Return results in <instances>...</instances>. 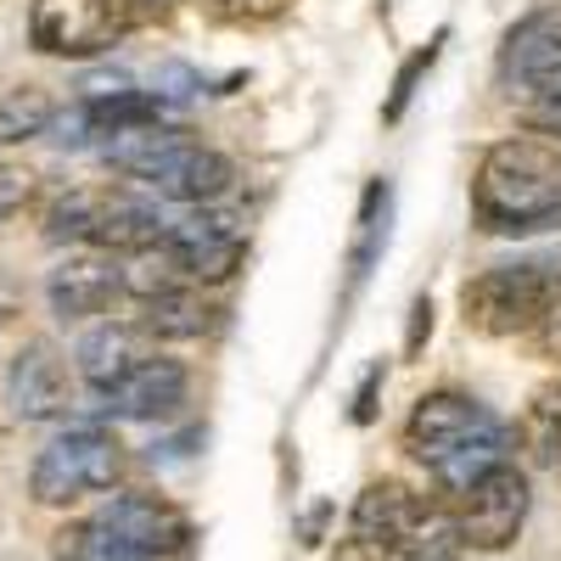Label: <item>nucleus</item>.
<instances>
[{
    "instance_id": "nucleus-18",
    "label": "nucleus",
    "mask_w": 561,
    "mask_h": 561,
    "mask_svg": "<svg viewBox=\"0 0 561 561\" xmlns=\"http://www.w3.org/2000/svg\"><path fill=\"white\" fill-rule=\"evenodd\" d=\"M57 118V96L45 84H7L0 90V147H23L45 135Z\"/></svg>"
},
{
    "instance_id": "nucleus-12",
    "label": "nucleus",
    "mask_w": 561,
    "mask_h": 561,
    "mask_svg": "<svg viewBox=\"0 0 561 561\" xmlns=\"http://www.w3.org/2000/svg\"><path fill=\"white\" fill-rule=\"evenodd\" d=\"M124 298V264L113 253H68L51 275H45V304H51V314L62 325H84V320H96L107 314L113 304Z\"/></svg>"
},
{
    "instance_id": "nucleus-6",
    "label": "nucleus",
    "mask_w": 561,
    "mask_h": 561,
    "mask_svg": "<svg viewBox=\"0 0 561 561\" xmlns=\"http://www.w3.org/2000/svg\"><path fill=\"white\" fill-rule=\"evenodd\" d=\"M354 539L393 545V550H404L415 561H449L460 550L449 500L415 494L399 478H377V483L359 489V500H354Z\"/></svg>"
},
{
    "instance_id": "nucleus-24",
    "label": "nucleus",
    "mask_w": 561,
    "mask_h": 561,
    "mask_svg": "<svg viewBox=\"0 0 561 561\" xmlns=\"http://www.w3.org/2000/svg\"><path fill=\"white\" fill-rule=\"evenodd\" d=\"M332 561H415V556H404L393 545H377V539H343L332 550Z\"/></svg>"
},
{
    "instance_id": "nucleus-7",
    "label": "nucleus",
    "mask_w": 561,
    "mask_h": 561,
    "mask_svg": "<svg viewBox=\"0 0 561 561\" xmlns=\"http://www.w3.org/2000/svg\"><path fill=\"white\" fill-rule=\"evenodd\" d=\"M556 298H561V259H517L466 280L460 320L478 337H528Z\"/></svg>"
},
{
    "instance_id": "nucleus-17",
    "label": "nucleus",
    "mask_w": 561,
    "mask_h": 561,
    "mask_svg": "<svg viewBox=\"0 0 561 561\" xmlns=\"http://www.w3.org/2000/svg\"><path fill=\"white\" fill-rule=\"evenodd\" d=\"M388 219H393V185L388 180H370L359 214H354V242H348V298L365 287V275L377 270L382 248H388Z\"/></svg>"
},
{
    "instance_id": "nucleus-26",
    "label": "nucleus",
    "mask_w": 561,
    "mask_h": 561,
    "mask_svg": "<svg viewBox=\"0 0 561 561\" xmlns=\"http://www.w3.org/2000/svg\"><path fill=\"white\" fill-rule=\"evenodd\" d=\"M523 113H528V124L539 135H561V102H528Z\"/></svg>"
},
{
    "instance_id": "nucleus-27",
    "label": "nucleus",
    "mask_w": 561,
    "mask_h": 561,
    "mask_svg": "<svg viewBox=\"0 0 561 561\" xmlns=\"http://www.w3.org/2000/svg\"><path fill=\"white\" fill-rule=\"evenodd\" d=\"M174 0H135V23H169Z\"/></svg>"
},
{
    "instance_id": "nucleus-29",
    "label": "nucleus",
    "mask_w": 561,
    "mask_h": 561,
    "mask_svg": "<svg viewBox=\"0 0 561 561\" xmlns=\"http://www.w3.org/2000/svg\"><path fill=\"white\" fill-rule=\"evenodd\" d=\"M539 102H561V62H556V84L545 90V96H539ZM523 107H528V102H523Z\"/></svg>"
},
{
    "instance_id": "nucleus-25",
    "label": "nucleus",
    "mask_w": 561,
    "mask_h": 561,
    "mask_svg": "<svg viewBox=\"0 0 561 561\" xmlns=\"http://www.w3.org/2000/svg\"><path fill=\"white\" fill-rule=\"evenodd\" d=\"M528 337H534V348H539L545 359H556V365H561V298L539 314V325H534Z\"/></svg>"
},
{
    "instance_id": "nucleus-20",
    "label": "nucleus",
    "mask_w": 561,
    "mask_h": 561,
    "mask_svg": "<svg viewBox=\"0 0 561 561\" xmlns=\"http://www.w3.org/2000/svg\"><path fill=\"white\" fill-rule=\"evenodd\" d=\"M39 192V174L23 169V163H0V225H7L12 214H23Z\"/></svg>"
},
{
    "instance_id": "nucleus-23",
    "label": "nucleus",
    "mask_w": 561,
    "mask_h": 561,
    "mask_svg": "<svg viewBox=\"0 0 561 561\" xmlns=\"http://www.w3.org/2000/svg\"><path fill=\"white\" fill-rule=\"evenodd\" d=\"M433 298L421 293L415 304H410V325H404V359H421V348H427V337H433Z\"/></svg>"
},
{
    "instance_id": "nucleus-4",
    "label": "nucleus",
    "mask_w": 561,
    "mask_h": 561,
    "mask_svg": "<svg viewBox=\"0 0 561 561\" xmlns=\"http://www.w3.org/2000/svg\"><path fill=\"white\" fill-rule=\"evenodd\" d=\"M192 545L185 511L158 494H113L57 534V561H169Z\"/></svg>"
},
{
    "instance_id": "nucleus-1",
    "label": "nucleus",
    "mask_w": 561,
    "mask_h": 561,
    "mask_svg": "<svg viewBox=\"0 0 561 561\" xmlns=\"http://www.w3.org/2000/svg\"><path fill=\"white\" fill-rule=\"evenodd\" d=\"M404 455L421 460L438 483V500H460L478 478L511 460V427L472 393L438 388L421 393L404 415Z\"/></svg>"
},
{
    "instance_id": "nucleus-8",
    "label": "nucleus",
    "mask_w": 561,
    "mask_h": 561,
    "mask_svg": "<svg viewBox=\"0 0 561 561\" xmlns=\"http://www.w3.org/2000/svg\"><path fill=\"white\" fill-rule=\"evenodd\" d=\"M124 444L107 427H68L45 444L28 466L34 505H79L90 494H113L124 483Z\"/></svg>"
},
{
    "instance_id": "nucleus-11",
    "label": "nucleus",
    "mask_w": 561,
    "mask_h": 561,
    "mask_svg": "<svg viewBox=\"0 0 561 561\" xmlns=\"http://www.w3.org/2000/svg\"><path fill=\"white\" fill-rule=\"evenodd\" d=\"M528 505H534V489H528L523 466L517 460L494 466V472L478 478L460 500H449L460 550H483V556L511 550V545H517V534H523V523H528Z\"/></svg>"
},
{
    "instance_id": "nucleus-10",
    "label": "nucleus",
    "mask_w": 561,
    "mask_h": 561,
    "mask_svg": "<svg viewBox=\"0 0 561 561\" xmlns=\"http://www.w3.org/2000/svg\"><path fill=\"white\" fill-rule=\"evenodd\" d=\"M158 248L185 287H219V280H230L248 259V225L230 208H192L185 219H174L163 230Z\"/></svg>"
},
{
    "instance_id": "nucleus-5",
    "label": "nucleus",
    "mask_w": 561,
    "mask_h": 561,
    "mask_svg": "<svg viewBox=\"0 0 561 561\" xmlns=\"http://www.w3.org/2000/svg\"><path fill=\"white\" fill-rule=\"evenodd\" d=\"M169 219L135 197L129 185H68L45 203V237L51 242H73L90 253H113V259H135L163 242Z\"/></svg>"
},
{
    "instance_id": "nucleus-30",
    "label": "nucleus",
    "mask_w": 561,
    "mask_h": 561,
    "mask_svg": "<svg viewBox=\"0 0 561 561\" xmlns=\"http://www.w3.org/2000/svg\"><path fill=\"white\" fill-rule=\"evenodd\" d=\"M550 460H556V472H561V433H556V444H550Z\"/></svg>"
},
{
    "instance_id": "nucleus-28",
    "label": "nucleus",
    "mask_w": 561,
    "mask_h": 561,
    "mask_svg": "<svg viewBox=\"0 0 561 561\" xmlns=\"http://www.w3.org/2000/svg\"><path fill=\"white\" fill-rule=\"evenodd\" d=\"M18 309H23V298H18V287H12V280H7V275H0V325H7V320H12Z\"/></svg>"
},
{
    "instance_id": "nucleus-16",
    "label": "nucleus",
    "mask_w": 561,
    "mask_h": 561,
    "mask_svg": "<svg viewBox=\"0 0 561 561\" xmlns=\"http://www.w3.org/2000/svg\"><path fill=\"white\" fill-rule=\"evenodd\" d=\"M135 325H140V337H147V343H197V337H208L219 325V309L197 287H174L163 298L140 304Z\"/></svg>"
},
{
    "instance_id": "nucleus-14",
    "label": "nucleus",
    "mask_w": 561,
    "mask_h": 561,
    "mask_svg": "<svg viewBox=\"0 0 561 561\" xmlns=\"http://www.w3.org/2000/svg\"><path fill=\"white\" fill-rule=\"evenodd\" d=\"M7 404L18 421H62L73 410V382L57 343L28 337L7 365Z\"/></svg>"
},
{
    "instance_id": "nucleus-15",
    "label": "nucleus",
    "mask_w": 561,
    "mask_h": 561,
    "mask_svg": "<svg viewBox=\"0 0 561 561\" xmlns=\"http://www.w3.org/2000/svg\"><path fill=\"white\" fill-rule=\"evenodd\" d=\"M147 337H140L135 320H107L96 325V332H84L79 343V377L90 382V393H107L124 370H135L140 359H147Z\"/></svg>"
},
{
    "instance_id": "nucleus-13",
    "label": "nucleus",
    "mask_w": 561,
    "mask_h": 561,
    "mask_svg": "<svg viewBox=\"0 0 561 561\" xmlns=\"http://www.w3.org/2000/svg\"><path fill=\"white\" fill-rule=\"evenodd\" d=\"M185 393H192V370L169 354H147L107 393H96V410L118 415V421H169V415H180Z\"/></svg>"
},
{
    "instance_id": "nucleus-19",
    "label": "nucleus",
    "mask_w": 561,
    "mask_h": 561,
    "mask_svg": "<svg viewBox=\"0 0 561 561\" xmlns=\"http://www.w3.org/2000/svg\"><path fill=\"white\" fill-rule=\"evenodd\" d=\"M444 45H449V28H438L421 51H410L404 62H399V73H393V90H388V107H382V124H399L404 113H410V102H415V90H421V79H427L433 68H438V57H444Z\"/></svg>"
},
{
    "instance_id": "nucleus-21",
    "label": "nucleus",
    "mask_w": 561,
    "mask_h": 561,
    "mask_svg": "<svg viewBox=\"0 0 561 561\" xmlns=\"http://www.w3.org/2000/svg\"><path fill=\"white\" fill-rule=\"evenodd\" d=\"M287 7H293V0H208V12L225 18V23H270Z\"/></svg>"
},
{
    "instance_id": "nucleus-3",
    "label": "nucleus",
    "mask_w": 561,
    "mask_h": 561,
    "mask_svg": "<svg viewBox=\"0 0 561 561\" xmlns=\"http://www.w3.org/2000/svg\"><path fill=\"white\" fill-rule=\"evenodd\" d=\"M102 158L118 174L152 185L158 197H169L180 208H214L230 192V180H237V169H230V158L219 147H208V140H197L192 129H180V124L124 129V135H113L102 147Z\"/></svg>"
},
{
    "instance_id": "nucleus-9",
    "label": "nucleus",
    "mask_w": 561,
    "mask_h": 561,
    "mask_svg": "<svg viewBox=\"0 0 561 561\" xmlns=\"http://www.w3.org/2000/svg\"><path fill=\"white\" fill-rule=\"evenodd\" d=\"M135 28V0H34L28 45L57 62H96Z\"/></svg>"
},
{
    "instance_id": "nucleus-2",
    "label": "nucleus",
    "mask_w": 561,
    "mask_h": 561,
    "mask_svg": "<svg viewBox=\"0 0 561 561\" xmlns=\"http://www.w3.org/2000/svg\"><path fill=\"white\" fill-rule=\"evenodd\" d=\"M472 219L489 237H539L561 225V147L505 135L472 169Z\"/></svg>"
},
{
    "instance_id": "nucleus-22",
    "label": "nucleus",
    "mask_w": 561,
    "mask_h": 561,
    "mask_svg": "<svg viewBox=\"0 0 561 561\" xmlns=\"http://www.w3.org/2000/svg\"><path fill=\"white\" fill-rule=\"evenodd\" d=\"M382 382H388V365L377 359V365L359 377V388H354V410H348L354 427H370V421H377V393H382Z\"/></svg>"
}]
</instances>
